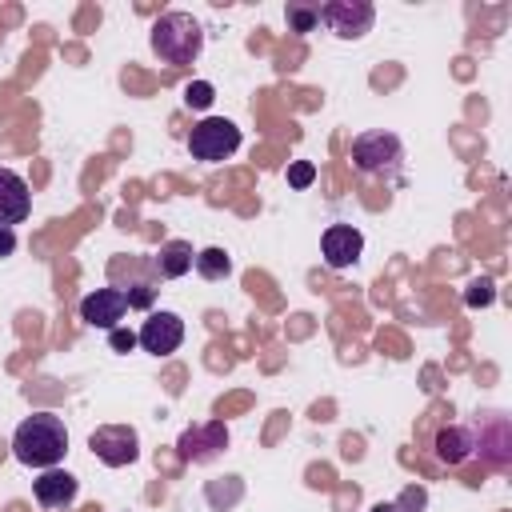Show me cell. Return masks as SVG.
Listing matches in <instances>:
<instances>
[{
	"instance_id": "obj_1",
	"label": "cell",
	"mask_w": 512,
	"mask_h": 512,
	"mask_svg": "<svg viewBox=\"0 0 512 512\" xmlns=\"http://www.w3.org/2000/svg\"><path fill=\"white\" fill-rule=\"evenodd\" d=\"M68 452V428L56 412H32L12 432V456L28 468H56Z\"/></svg>"
},
{
	"instance_id": "obj_17",
	"label": "cell",
	"mask_w": 512,
	"mask_h": 512,
	"mask_svg": "<svg viewBox=\"0 0 512 512\" xmlns=\"http://www.w3.org/2000/svg\"><path fill=\"white\" fill-rule=\"evenodd\" d=\"M204 496H208L212 508H232L244 496V484H240V476H228V492H224V484H208Z\"/></svg>"
},
{
	"instance_id": "obj_22",
	"label": "cell",
	"mask_w": 512,
	"mask_h": 512,
	"mask_svg": "<svg viewBox=\"0 0 512 512\" xmlns=\"http://www.w3.org/2000/svg\"><path fill=\"white\" fill-rule=\"evenodd\" d=\"M108 344H112V352H132V348H136V332L112 328V332H108Z\"/></svg>"
},
{
	"instance_id": "obj_9",
	"label": "cell",
	"mask_w": 512,
	"mask_h": 512,
	"mask_svg": "<svg viewBox=\"0 0 512 512\" xmlns=\"http://www.w3.org/2000/svg\"><path fill=\"white\" fill-rule=\"evenodd\" d=\"M136 344L152 356H172L184 344V320L176 312H148V320L136 332Z\"/></svg>"
},
{
	"instance_id": "obj_8",
	"label": "cell",
	"mask_w": 512,
	"mask_h": 512,
	"mask_svg": "<svg viewBox=\"0 0 512 512\" xmlns=\"http://www.w3.org/2000/svg\"><path fill=\"white\" fill-rule=\"evenodd\" d=\"M228 448V428L224 420H200V424H188L176 440V452L184 464H208L216 460L220 452Z\"/></svg>"
},
{
	"instance_id": "obj_20",
	"label": "cell",
	"mask_w": 512,
	"mask_h": 512,
	"mask_svg": "<svg viewBox=\"0 0 512 512\" xmlns=\"http://www.w3.org/2000/svg\"><path fill=\"white\" fill-rule=\"evenodd\" d=\"M312 180H316V164H312V160L288 164V184H292V188H308Z\"/></svg>"
},
{
	"instance_id": "obj_24",
	"label": "cell",
	"mask_w": 512,
	"mask_h": 512,
	"mask_svg": "<svg viewBox=\"0 0 512 512\" xmlns=\"http://www.w3.org/2000/svg\"><path fill=\"white\" fill-rule=\"evenodd\" d=\"M372 512H400V504H384V500H380V504H376Z\"/></svg>"
},
{
	"instance_id": "obj_19",
	"label": "cell",
	"mask_w": 512,
	"mask_h": 512,
	"mask_svg": "<svg viewBox=\"0 0 512 512\" xmlns=\"http://www.w3.org/2000/svg\"><path fill=\"white\" fill-rule=\"evenodd\" d=\"M216 100V88L208 84V80H192L188 88H184V104L188 108H208Z\"/></svg>"
},
{
	"instance_id": "obj_13",
	"label": "cell",
	"mask_w": 512,
	"mask_h": 512,
	"mask_svg": "<svg viewBox=\"0 0 512 512\" xmlns=\"http://www.w3.org/2000/svg\"><path fill=\"white\" fill-rule=\"evenodd\" d=\"M76 488H80V480L64 468H44L32 480V496H36L40 508H68L76 500Z\"/></svg>"
},
{
	"instance_id": "obj_23",
	"label": "cell",
	"mask_w": 512,
	"mask_h": 512,
	"mask_svg": "<svg viewBox=\"0 0 512 512\" xmlns=\"http://www.w3.org/2000/svg\"><path fill=\"white\" fill-rule=\"evenodd\" d=\"M12 252H16V232L0 228V256H12Z\"/></svg>"
},
{
	"instance_id": "obj_2",
	"label": "cell",
	"mask_w": 512,
	"mask_h": 512,
	"mask_svg": "<svg viewBox=\"0 0 512 512\" xmlns=\"http://www.w3.org/2000/svg\"><path fill=\"white\" fill-rule=\"evenodd\" d=\"M148 44L152 52L172 64V68H184V64H196L200 52H204V28L192 12H164L152 32H148Z\"/></svg>"
},
{
	"instance_id": "obj_15",
	"label": "cell",
	"mask_w": 512,
	"mask_h": 512,
	"mask_svg": "<svg viewBox=\"0 0 512 512\" xmlns=\"http://www.w3.org/2000/svg\"><path fill=\"white\" fill-rule=\"evenodd\" d=\"M468 456H472V428L468 424H444L436 432V460L448 464V468H456Z\"/></svg>"
},
{
	"instance_id": "obj_12",
	"label": "cell",
	"mask_w": 512,
	"mask_h": 512,
	"mask_svg": "<svg viewBox=\"0 0 512 512\" xmlns=\"http://www.w3.org/2000/svg\"><path fill=\"white\" fill-rule=\"evenodd\" d=\"M28 212H32V192H28L24 176L12 168H0V228L28 220Z\"/></svg>"
},
{
	"instance_id": "obj_10",
	"label": "cell",
	"mask_w": 512,
	"mask_h": 512,
	"mask_svg": "<svg viewBox=\"0 0 512 512\" xmlns=\"http://www.w3.org/2000/svg\"><path fill=\"white\" fill-rule=\"evenodd\" d=\"M320 252H324V264H328L332 272H344V268H352V264L360 260L364 236H360V228H352V224H328L324 236H320Z\"/></svg>"
},
{
	"instance_id": "obj_16",
	"label": "cell",
	"mask_w": 512,
	"mask_h": 512,
	"mask_svg": "<svg viewBox=\"0 0 512 512\" xmlns=\"http://www.w3.org/2000/svg\"><path fill=\"white\" fill-rule=\"evenodd\" d=\"M192 268H196L204 280H224V276L232 272V256H228L224 248H200L196 260H192Z\"/></svg>"
},
{
	"instance_id": "obj_6",
	"label": "cell",
	"mask_w": 512,
	"mask_h": 512,
	"mask_svg": "<svg viewBox=\"0 0 512 512\" xmlns=\"http://www.w3.org/2000/svg\"><path fill=\"white\" fill-rule=\"evenodd\" d=\"M316 12H320V24L340 40H360L364 32H372V20H376V8L368 0H328Z\"/></svg>"
},
{
	"instance_id": "obj_11",
	"label": "cell",
	"mask_w": 512,
	"mask_h": 512,
	"mask_svg": "<svg viewBox=\"0 0 512 512\" xmlns=\"http://www.w3.org/2000/svg\"><path fill=\"white\" fill-rule=\"evenodd\" d=\"M124 312H128V300H124L120 288H96L80 300V320L92 324V328H104V332L120 328Z\"/></svg>"
},
{
	"instance_id": "obj_18",
	"label": "cell",
	"mask_w": 512,
	"mask_h": 512,
	"mask_svg": "<svg viewBox=\"0 0 512 512\" xmlns=\"http://www.w3.org/2000/svg\"><path fill=\"white\" fill-rule=\"evenodd\" d=\"M284 16H288V28H292V32H312V28L320 24V12H316L312 4H288Z\"/></svg>"
},
{
	"instance_id": "obj_5",
	"label": "cell",
	"mask_w": 512,
	"mask_h": 512,
	"mask_svg": "<svg viewBox=\"0 0 512 512\" xmlns=\"http://www.w3.org/2000/svg\"><path fill=\"white\" fill-rule=\"evenodd\" d=\"M468 428H472V456H480L492 468H508L512 464V428H508L504 412H484Z\"/></svg>"
},
{
	"instance_id": "obj_7",
	"label": "cell",
	"mask_w": 512,
	"mask_h": 512,
	"mask_svg": "<svg viewBox=\"0 0 512 512\" xmlns=\"http://www.w3.org/2000/svg\"><path fill=\"white\" fill-rule=\"evenodd\" d=\"M88 448H92V456L100 464L124 468V464H132L140 456V436H136L132 424H100V428H92Z\"/></svg>"
},
{
	"instance_id": "obj_4",
	"label": "cell",
	"mask_w": 512,
	"mask_h": 512,
	"mask_svg": "<svg viewBox=\"0 0 512 512\" xmlns=\"http://www.w3.org/2000/svg\"><path fill=\"white\" fill-rule=\"evenodd\" d=\"M240 148V128L224 116H204L200 124H192L188 132V152L192 160H204V164H216V160H228L232 152Z\"/></svg>"
},
{
	"instance_id": "obj_3",
	"label": "cell",
	"mask_w": 512,
	"mask_h": 512,
	"mask_svg": "<svg viewBox=\"0 0 512 512\" xmlns=\"http://www.w3.org/2000/svg\"><path fill=\"white\" fill-rule=\"evenodd\" d=\"M404 160V144L396 132H384V128H372V132H360L352 140V164L364 172V176H392Z\"/></svg>"
},
{
	"instance_id": "obj_21",
	"label": "cell",
	"mask_w": 512,
	"mask_h": 512,
	"mask_svg": "<svg viewBox=\"0 0 512 512\" xmlns=\"http://www.w3.org/2000/svg\"><path fill=\"white\" fill-rule=\"evenodd\" d=\"M464 300H468V308H480V304H492V284L488 280H476L468 292H464Z\"/></svg>"
},
{
	"instance_id": "obj_14",
	"label": "cell",
	"mask_w": 512,
	"mask_h": 512,
	"mask_svg": "<svg viewBox=\"0 0 512 512\" xmlns=\"http://www.w3.org/2000/svg\"><path fill=\"white\" fill-rule=\"evenodd\" d=\"M192 260H196V252L188 240H164L152 256V276L156 280H180L184 272H192Z\"/></svg>"
}]
</instances>
